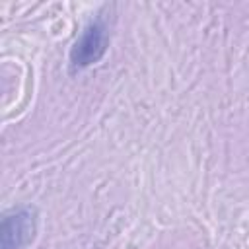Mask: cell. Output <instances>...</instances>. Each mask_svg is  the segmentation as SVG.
<instances>
[{
  "instance_id": "6da1fadb",
  "label": "cell",
  "mask_w": 249,
  "mask_h": 249,
  "mask_svg": "<svg viewBox=\"0 0 249 249\" xmlns=\"http://www.w3.org/2000/svg\"><path fill=\"white\" fill-rule=\"evenodd\" d=\"M109 45V33H107V25L103 19H95L89 25H86V29L82 31V35L78 37V41L74 43L72 51H70V64L74 70L86 68L93 62H97Z\"/></svg>"
},
{
  "instance_id": "7a4b0ae2",
  "label": "cell",
  "mask_w": 249,
  "mask_h": 249,
  "mask_svg": "<svg viewBox=\"0 0 249 249\" xmlns=\"http://www.w3.org/2000/svg\"><path fill=\"white\" fill-rule=\"evenodd\" d=\"M35 210L16 208L2 220V249H23L35 235Z\"/></svg>"
}]
</instances>
